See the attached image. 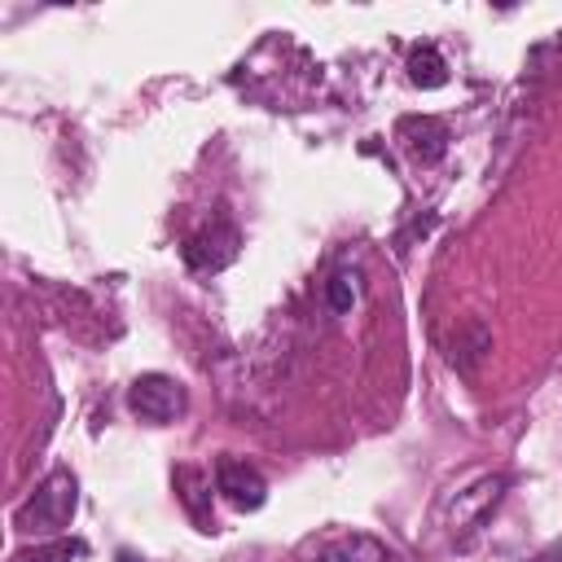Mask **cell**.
Returning <instances> with one entry per match:
<instances>
[{
  "instance_id": "obj_1",
  "label": "cell",
  "mask_w": 562,
  "mask_h": 562,
  "mask_svg": "<svg viewBox=\"0 0 562 562\" xmlns=\"http://www.w3.org/2000/svg\"><path fill=\"white\" fill-rule=\"evenodd\" d=\"M75 501H79V483L70 470H53L13 514V527L18 531H31V536H57L70 514H75Z\"/></svg>"
},
{
  "instance_id": "obj_2",
  "label": "cell",
  "mask_w": 562,
  "mask_h": 562,
  "mask_svg": "<svg viewBox=\"0 0 562 562\" xmlns=\"http://www.w3.org/2000/svg\"><path fill=\"white\" fill-rule=\"evenodd\" d=\"M127 408H132L140 422H149V426H167V422H176V417L189 408V395H184V386H180L176 378H167V373H140V378L127 386Z\"/></svg>"
},
{
  "instance_id": "obj_3",
  "label": "cell",
  "mask_w": 562,
  "mask_h": 562,
  "mask_svg": "<svg viewBox=\"0 0 562 562\" xmlns=\"http://www.w3.org/2000/svg\"><path fill=\"white\" fill-rule=\"evenodd\" d=\"M395 140H400V149L417 162V167H435L443 154H448V123L443 119H435V114H404L400 123H395Z\"/></svg>"
},
{
  "instance_id": "obj_4",
  "label": "cell",
  "mask_w": 562,
  "mask_h": 562,
  "mask_svg": "<svg viewBox=\"0 0 562 562\" xmlns=\"http://www.w3.org/2000/svg\"><path fill=\"white\" fill-rule=\"evenodd\" d=\"M237 246H241L237 228L224 224V220H215V224H206L202 233H193L184 241V263L193 272H220V268H228L237 259Z\"/></svg>"
},
{
  "instance_id": "obj_5",
  "label": "cell",
  "mask_w": 562,
  "mask_h": 562,
  "mask_svg": "<svg viewBox=\"0 0 562 562\" xmlns=\"http://www.w3.org/2000/svg\"><path fill=\"white\" fill-rule=\"evenodd\" d=\"M215 492H220L233 509H241V514H250V509H259V505L268 501L263 474H259L255 465L237 461V457H220V461H215Z\"/></svg>"
},
{
  "instance_id": "obj_6",
  "label": "cell",
  "mask_w": 562,
  "mask_h": 562,
  "mask_svg": "<svg viewBox=\"0 0 562 562\" xmlns=\"http://www.w3.org/2000/svg\"><path fill=\"white\" fill-rule=\"evenodd\" d=\"M307 562H395V553L369 531H338V536H325Z\"/></svg>"
},
{
  "instance_id": "obj_7",
  "label": "cell",
  "mask_w": 562,
  "mask_h": 562,
  "mask_svg": "<svg viewBox=\"0 0 562 562\" xmlns=\"http://www.w3.org/2000/svg\"><path fill=\"white\" fill-rule=\"evenodd\" d=\"M176 492H180L189 518L198 522V531H215V514H211V505H206V501H211V483H206V474L193 470V465H180V470H176Z\"/></svg>"
},
{
  "instance_id": "obj_8",
  "label": "cell",
  "mask_w": 562,
  "mask_h": 562,
  "mask_svg": "<svg viewBox=\"0 0 562 562\" xmlns=\"http://www.w3.org/2000/svg\"><path fill=\"white\" fill-rule=\"evenodd\" d=\"M505 474H487V479H479L470 492H461L457 496V505H452V531H461L465 522H474V518H483L496 501H501V492H505Z\"/></svg>"
},
{
  "instance_id": "obj_9",
  "label": "cell",
  "mask_w": 562,
  "mask_h": 562,
  "mask_svg": "<svg viewBox=\"0 0 562 562\" xmlns=\"http://www.w3.org/2000/svg\"><path fill=\"white\" fill-rule=\"evenodd\" d=\"M404 70H408V83H417V88H426V92L448 83V61H443V53H439L435 44H417V48H408Z\"/></svg>"
},
{
  "instance_id": "obj_10",
  "label": "cell",
  "mask_w": 562,
  "mask_h": 562,
  "mask_svg": "<svg viewBox=\"0 0 562 562\" xmlns=\"http://www.w3.org/2000/svg\"><path fill=\"white\" fill-rule=\"evenodd\" d=\"M325 299H329V307L342 316V312H351L356 307V299H360V272H351V268H338L329 281H325Z\"/></svg>"
},
{
  "instance_id": "obj_11",
  "label": "cell",
  "mask_w": 562,
  "mask_h": 562,
  "mask_svg": "<svg viewBox=\"0 0 562 562\" xmlns=\"http://www.w3.org/2000/svg\"><path fill=\"white\" fill-rule=\"evenodd\" d=\"M83 553H88L83 540H48V544H40V549H22L18 562H75V558H83Z\"/></svg>"
},
{
  "instance_id": "obj_12",
  "label": "cell",
  "mask_w": 562,
  "mask_h": 562,
  "mask_svg": "<svg viewBox=\"0 0 562 562\" xmlns=\"http://www.w3.org/2000/svg\"><path fill=\"white\" fill-rule=\"evenodd\" d=\"M531 562H562V540H558V544H549L544 553H536Z\"/></svg>"
},
{
  "instance_id": "obj_13",
  "label": "cell",
  "mask_w": 562,
  "mask_h": 562,
  "mask_svg": "<svg viewBox=\"0 0 562 562\" xmlns=\"http://www.w3.org/2000/svg\"><path fill=\"white\" fill-rule=\"evenodd\" d=\"M114 562H140V558H136L132 549H119V558H114Z\"/></svg>"
}]
</instances>
